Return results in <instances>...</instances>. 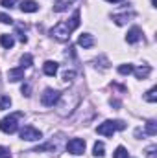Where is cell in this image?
Here are the masks:
<instances>
[{"label": "cell", "instance_id": "cell-1", "mask_svg": "<svg viewBox=\"0 0 157 158\" xmlns=\"http://www.w3.org/2000/svg\"><path fill=\"white\" fill-rule=\"evenodd\" d=\"M56 105H57V114H59V116H69V114H72L74 109L79 105L78 90H69V92L61 94Z\"/></svg>", "mask_w": 157, "mask_h": 158}, {"label": "cell", "instance_id": "cell-31", "mask_svg": "<svg viewBox=\"0 0 157 158\" xmlns=\"http://www.w3.org/2000/svg\"><path fill=\"white\" fill-rule=\"evenodd\" d=\"M30 90H32V88H30V85H22V88H20V92H22V96H26V98L30 96Z\"/></svg>", "mask_w": 157, "mask_h": 158}, {"label": "cell", "instance_id": "cell-29", "mask_svg": "<svg viewBox=\"0 0 157 158\" xmlns=\"http://www.w3.org/2000/svg\"><path fill=\"white\" fill-rule=\"evenodd\" d=\"M13 4H15V0H0V6H4V7H7V9H11Z\"/></svg>", "mask_w": 157, "mask_h": 158}, {"label": "cell", "instance_id": "cell-3", "mask_svg": "<svg viewBox=\"0 0 157 158\" xmlns=\"http://www.w3.org/2000/svg\"><path fill=\"white\" fill-rule=\"evenodd\" d=\"M22 116V112H15V114H9V116H6V118L0 121V131L2 132H6V134H13L17 129H19V118Z\"/></svg>", "mask_w": 157, "mask_h": 158}, {"label": "cell", "instance_id": "cell-20", "mask_svg": "<svg viewBox=\"0 0 157 158\" xmlns=\"http://www.w3.org/2000/svg\"><path fill=\"white\" fill-rule=\"evenodd\" d=\"M32 64H34V57H32L30 53H24L22 59H20V68H28V66H32Z\"/></svg>", "mask_w": 157, "mask_h": 158}, {"label": "cell", "instance_id": "cell-12", "mask_svg": "<svg viewBox=\"0 0 157 158\" xmlns=\"http://www.w3.org/2000/svg\"><path fill=\"white\" fill-rule=\"evenodd\" d=\"M78 44L81 48H91V46H94V39L91 33H81L78 39Z\"/></svg>", "mask_w": 157, "mask_h": 158}, {"label": "cell", "instance_id": "cell-14", "mask_svg": "<svg viewBox=\"0 0 157 158\" xmlns=\"http://www.w3.org/2000/svg\"><path fill=\"white\" fill-rule=\"evenodd\" d=\"M131 17H135V13H122V15H113V20L117 26H124Z\"/></svg>", "mask_w": 157, "mask_h": 158}, {"label": "cell", "instance_id": "cell-28", "mask_svg": "<svg viewBox=\"0 0 157 158\" xmlns=\"http://www.w3.org/2000/svg\"><path fill=\"white\" fill-rule=\"evenodd\" d=\"M155 151H157V147H155V145L148 147V149H146V153H148L146 156H148V158H155Z\"/></svg>", "mask_w": 157, "mask_h": 158}, {"label": "cell", "instance_id": "cell-30", "mask_svg": "<svg viewBox=\"0 0 157 158\" xmlns=\"http://www.w3.org/2000/svg\"><path fill=\"white\" fill-rule=\"evenodd\" d=\"M0 158H11L9 156V149H6V147L0 145Z\"/></svg>", "mask_w": 157, "mask_h": 158}, {"label": "cell", "instance_id": "cell-8", "mask_svg": "<svg viewBox=\"0 0 157 158\" xmlns=\"http://www.w3.org/2000/svg\"><path fill=\"white\" fill-rule=\"evenodd\" d=\"M57 70H59V64H57L56 61H46V63L43 64V72H44L46 76H50V77H54V76L57 74Z\"/></svg>", "mask_w": 157, "mask_h": 158}, {"label": "cell", "instance_id": "cell-16", "mask_svg": "<svg viewBox=\"0 0 157 158\" xmlns=\"http://www.w3.org/2000/svg\"><path fill=\"white\" fill-rule=\"evenodd\" d=\"M69 6H70V0H59V2L54 4V11L56 13H63V11L69 9Z\"/></svg>", "mask_w": 157, "mask_h": 158}, {"label": "cell", "instance_id": "cell-27", "mask_svg": "<svg viewBox=\"0 0 157 158\" xmlns=\"http://www.w3.org/2000/svg\"><path fill=\"white\" fill-rule=\"evenodd\" d=\"M0 22L2 24H13V19L9 15H6V13H0Z\"/></svg>", "mask_w": 157, "mask_h": 158}, {"label": "cell", "instance_id": "cell-13", "mask_svg": "<svg viewBox=\"0 0 157 158\" xmlns=\"http://www.w3.org/2000/svg\"><path fill=\"white\" fill-rule=\"evenodd\" d=\"M133 72H135V77H137V79H146L150 74H152V68H150L148 64H144V66L133 68Z\"/></svg>", "mask_w": 157, "mask_h": 158}, {"label": "cell", "instance_id": "cell-32", "mask_svg": "<svg viewBox=\"0 0 157 158\" xmlns=\"http://www.w3.org/2000/svg\"><path fill=\"white\" fill-rule=\"evenodd\" d=\"M107 2H113V4H117V2H122V0H107Z\"/></svg>", "mask_w": 157, "mask_h": 158}, {"label": "cell", "instance_id": "cell-2", "mask_svg": "<svg viewBox=\"0 0 157 158\" xmlns=\"http://www.w3.org/2000/svg\"><path fill=\"white\" fill-rule=\"evenodd\" d=\"M126 129V123L124 121H120V119H107V121H104V123H100L98 127H96V132L98 134H102V136H113L117 131H124Z\"/></svg>", "mask_w": 157, "mask_h": 158}, {"label": "cell", "instance_id": "cell-9", "mask_svg": "<svg viewBox=\"0 0 157 158\" xmlns=\"http://www.w3.org/2000/svg\"><path fill=\"white\" fill-rule=\"evenodd\" d=\"M7 79L11 81V83H17V81H20V79H24V68H11L9 72H7Z\"/></svg>", "mask_w": 157, "mask_h": 158}, {"label": "cell", "instance_id": "cell-23", "mask_svg": "<svg viewBox=\"0 0 157 158\" xmlns=\"http://www.w3.org/2000/svg\"><path fill=\"white\" fill-rule=\"evenodd\" d=\"M118 74H122V76L133 74V64H120V66H118Z\"/></svg>", "mask_w": 157, "mask_h": 158}, {"label": "cell", "instance_id": "cell-25", "mask_svg": "<svg viewBox=\"0 0 157 158\" xmlns=\"http://www.w3.org/2000/svg\"><path fill=\"white\" fill-rule=\"evenodd\" d=\"M113 158H128V151L120 145V147H117L115 149V153H113Z\"/></svg>", "mask_w": 157, "mask_h": 158}, {"label": "cell", "instance_id": "cell-17", "mask_svg": "<svg viewBox=\"0 0 157 158\" xmlns=\"http://www.w3.org/2000/svg\"><path fill=\"white\" fill-rule=\"evenodd\" d=\"M92 155L102 158L104 155H105V145H104L102 142H96V143H94V147H92Z\"/></svg>", "mask_w": 157, "mask_h": 158}, {"label": "cell", "instance_id": "cell-15", "mask_svg": "<svg viewBox=\"0 0 157 158\" xmlns=\"http://www.w3.org/2000/svg\"><path fill=\"white\" fill-rule=\"evenodd\" d=\"M0 44H2V48H6V50L13 48V44H15L13 35H9V33H4V35H0Z\"/></svg>", "mask_w": 157, "mask_h": 158}, {"label": "cell", "instance_id": "cell-6", "mask_svg": "<svg viewBox=\"0 0 157 158\" xmlns=\"http://www.w3.org/2000/svg\"><path fill=\"white\" fill-rule=\"evenodd\" d=\"M59 96H61V92H57V90H54V88H46V90L43 92V96H41V103H43L44 107H54V105L57 103Z\"/></svg>", "mask_w": 157, "mask_h": 158}, {"label": "cell", "instance_id": "cell-22", "mask_svg": "<svg viewBox=\"0 0 157 158\" xmlns=\"http://www.w3.org/2000/svg\"><path fill=\"white\" fill-rule=\"evenodd\" d=\"M98 63H100V68H102V70H107V68H109V61H107L105 55H100L98 59H94V64H98Z\"/></svg>", "mask_w": 157, "mask_h": 158}, {"label": "cell", "instance_id": "cell-7", "mask_svg": "<svg viewBox=\"0 0 157 158\" xmlns=\"http://www.w3.org/2000/svg\"><path fill=\"white\" fill-rule=\"evenodd\" d=\"M67 151L70 153V155H83L85 153V140H81V138H72V140H69V143H67Z\"/></svg>", "mask_w": 157, "mask_h": 158}, {"label": "cell", "instance_id": "cell-18", "mask_svg": "<svg viewBox=\"0 0 157 158\" xmlns=\"http://www.w3.org/2000/svg\"><path fill=\"white\" fill-rule=\"evenodd\" d=\"M69 24V28H70V31H74L76 28L79 26V11H74V15H72V19L67 22Z\"/></svg>", "mask_w": 157, "mask_h": 158}, {"label": "cell", "instance_id": "cell-24", "mask_svg": "<svg viewBox=\"0 0 157 158\" xmlns=\"http://www.w3.org/2000/svg\"><path fill=\"white\" fill-rule=\"evenodd\" d=\"M11 107V98L9 96H2L0 98V110H6Z\"/></svg>", "mask_w": 157, "mask_h": 158}, {"label": "cell", "instance_id": "cell-19", "mask_svg": "<svg viewBox=\"0 0 157 158\" xmlns=\"http://www.w3.org/2000/svg\"><path fill=\"white\" fill-rule=\"evenodd\" d=\"M144 99H146V101H150V103H155V101H157V86L150 88V90L144 94Z\"/></svg>", "mask_w": 157, "mask_h": 158}, {"label": "cell", "instance_id": "cell-5", "mask_svg": "<svg viewBox=\"0 0 157 158\" xmlns=\"http://www.w3.org/2000/svg\"><path fill=\"white\" fill-rule=\"evenodd\" d=\"M20 138L22 140H28V142H37V140L43 138V132H41L39 129L32 127V125H24L20 129Z\"/></svg>", "mask_w": 157, "mask_h": 158}, {"label": "cell", "instance_id": "cell-4", "mask_svg": "<svg viewBox=\"0 0 157 158\" xmlns=\"http://www.w3.org/2000/svg\"><path fill=\"white\" fill-rule=\"evenodd\" d=\"M70 28H69V24L67 22H59V24H56L52 30H50V35L54 37V39L61 40V42H65V40L70 39Z\"/></svg>", "mask_w": 157, "mask_h": 158}, {"label": "cell", "instance_id": "cell-26", "mask_svg": "<svg viewBox=\"0 0 157 158\" xmlns=\"http://www.w3.org/2000/svg\"><path fill=\"white\" fill-rule=\"evenodd\" d=\"M74 77H76V72H74V70H67V72L63 74V81H67V83L72 81Z\"/></svg>", "mask_w": 157, "mask_h": 158}, {"label": "cell", "instance_id": "cell-21", "mask_svg": "<svg viewBox=\"0 0 157 158\" xmlns=\"http://www.w3.org/2000/svg\"><path fill=\"white\" fill-rule=\"evenodd\" d=\"M146 134H150V136H155L157 134V123L154 119H150V121L146 123Z\"/></svg>", "mask_w": 157, "mask_h": 158}, {"label": "cell", "instance_id": "cell-10", "mask_svg": "<svg viewBox=\"0 0 157 158\" xmlns=\"http://www.w3.org/2000/svg\"><path fill=\"white\" fill-rule=\"evenodd\" d=\"M20 9H22L24 13H35V11L39 9V4L34 2V0H22V2H20Z\"/></svg>", "mask_w": 157, "mask_h": 158}, {"label": "cell", "instance_id": "cell-11", "mask_svg": "<svg viewBox=\"0 0 157 158\" xmlns=\"http://www.w3.org/2000/svg\"><path fill=\"white\" fill-rule=\"evenodd\" d=\"M141 35H142V31H141V28H137V26H133L129 31H128V35H126V40L129 42V44H135L137 40L141 39Z\"/></svg>", "mask_w": 157, "mask_h": 158}]
</instances>
